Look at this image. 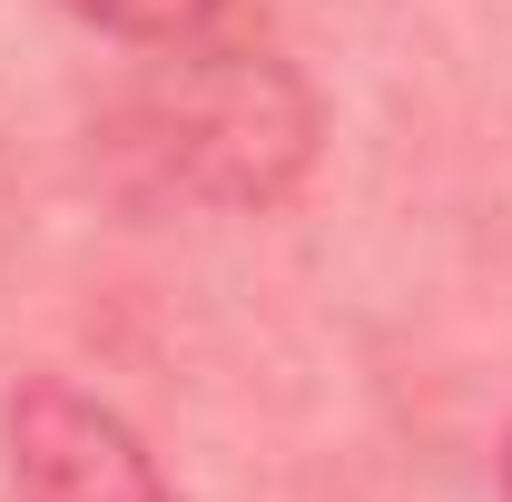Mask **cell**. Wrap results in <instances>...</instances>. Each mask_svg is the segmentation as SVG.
<instances>
[{
	"mask_svg": "<svg viewBox=\"0 0 512 502\" xmlns=\"http://www.w3.org/2000/svg\"><path fill=\"white\" fill-rule=\"evenodd\" d=\"M158 79L138 99V148L158 178L207 207H276L316 158V99L266 40H158Z\"/></svg>",
	"mask_w": 512,
	"mask_h": 502,
	"instance_id": "cell-1",
	"label": "cell"
},
{
	"mask_svg": "<svg viewBox=\"0 0 512 502\" xmlns=\"http://www.w3.org/2000/svg\"><path fill=\"white\" fill-rule=\"evenodd\" d=\"M10 493L20 502H178L148 443L79 384L10 394Z\"/></svg>",
	"mask_w": 512,
	"mask_h": 502,
	"instance_id": "cell-2",
	"label": "cell"
},
{
	"mask_svg": "<svg viewBox=\"0 0 512 502\" xmlns=\"http://www.w3.org/2000/svg\"><path fill=\"white\" fill-rule=\"evenodd\" d=\"M79 10L89 30H109V40H138V50H158V40H188L217 20V0H60Z\"/></svg>",
	"mask_w": 512,
	"mask_h": 502,
	"instance_id": "cell-3",
	"label": "cell"
},
{
	"mask_svg": "<svg viewBox=\"0 0 512 502\" xmlns=\"http://www.w3.org/2000/svg\"><path fill=\"white\" fill-rule=\"evenodd\" d=\"M503 493H512V443H503Z\"/></svg>",
	"mask_w": 512,
	"mask_h": 502,
	"instance_id": "cell-4",
	"label": "cell"
}]
</instances>
